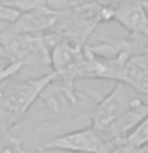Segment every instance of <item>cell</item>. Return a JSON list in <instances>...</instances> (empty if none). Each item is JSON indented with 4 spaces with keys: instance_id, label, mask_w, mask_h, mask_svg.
Segmentation results:
<instances>
[{
    "instance_id": "11",
    "label": "cell",
    "mask_w": 148,
    "mask_h": 153,
    "mask_svg": "<svg viewBox=\"0 0 148 153\" xmlns=\"http://www.w3.org/2000/svg\"><path fill=\"white\" fill-rule=\"evenodd\" d=\"M10 24H11L10 21H3V19H0V37H2L3 33L10 29Z\"/></svg>"
},
{
    "instance_id": "6",
    "label": "cell",
    "mask_w": 148,
    "mask_h": 153,
    "mask_svg": "<svg viewBox=\"0 0 148 153\" xmlns=\"http://www.w3.org/2000/svg\"><path fill=\"white\" fill-rule=\"evenodd\" d=\"M115 21L131 33H142L148 29V7L145 0H124L115 8Z\"/></svg>"
},
{
    "instance_id": "3",
    "label": "cell",
    "mask_w": 148,
    "mask_h": 153,
    "mask_svg": "<svg viewBox=\"0 0 148 153\" xmlns=\"http://www.w3.org/2000/svg\"><path fill=\"white\" fill-rule=\"evenodd\" d=\"M51 70L56 74L72 104L76 105L84 93L76 91L75 83L84 78V46L70 40H59L51 48Z\"/></svg>"
},
{
    "instance_id": "10",
    "label": "cell",
    "mask_w": 148,
    "mask_h": 153,
    "mask_svg": "<svg viewBox=\"0 0 148 153\" xmlns=\"http://www.w3.org/2000/svg\"><path fill=\"white\" fill-rule=\"evenodd\" d=\"M135 150H137V148H135V147H132L131 143L123 142V143H119V145L115 147L110 153H135Z\"/></svg>"
},
{
    "instance_id": "8",
    "label": "cell",
    "mask_w": 148,
    "mask_h": 153,
    "mask_svg": "<svg viewBox=\"0 0 148 153\" xmlns=\"http://www.w3.org/2000/svg\"><path fill=\"white\" fill-rule=\"evenodd\" d=\"M24 70V65L21 62H10L5 61L0 64V85H3L5 81H8L10 78L19 75Z\"/></svg>"
},
{
    "instance_id": "5",
    "label": "cell",
    "mask_w": 148,
    "mask_h": 153,
    "mask_svg": "<svg viewBox=\"0 0 148 153\" xmlns=\"http://www.w3.org/2000/svg\"><path fill=\"white\" fill-rule=\"evenodd\" d=\"M137 91L123 81H116L107 96L99 99L91 113V124L100 131H110L115 123L131 108Z\"/></svg>"
},
{
    "instance_id": "9",
    "label": "cell",
    "mask_w": 148,
    "mask_h": 153,
    "mask_svg": "<svg viewBox=\"0 0 148 153\" xmlns=\"http://www.w3.org/2000/svg\"><path fill=\"white\" fill-rule=\"evenodd\" d=\"M19 16V13L16 11V10H13V8H10L7 7L5 3L0 2V19H3V21H10V22H13L14 19H16Z\"/></svg>"
},
{
    "instance_id": "7",
    "label": "cell",
    "mask_w": 148,
    "mask_h": 153,
    "mask_svg": "<svg viewBox=\"0 0 148 153\" xmlns=\"http://www.w3.org/2000/svg\"><path fill=\"white\" fill-rule=\"evenodd\" d=\"M127 143H131L132 147H143V145H148V117H145L140 123L134 128V131L126 137Z\"/></svg>"
},
{
    "instance_id": "1",
    "label": "cell",
    "mask_w": 148,
    "mask_h": 153,
    "mask_svg": "<svg viewBox=\"0 0 148 153\" xmlns=\"http://www.w3.org/2000/svg\"><path fill=\"white\" fill-rule=\"evenodd\" d=\"M56 78L53 70L37 76L18 80V75L0 85V129H14L26 118L32 105Z\"/></svg>"
},
{
    "instance_id": "4",
    "label": "cell",
    "mask_w": 148,
    "mask_h": 153,
    "mask_svg": "<svg viewBox=\"0 0 148 153\" xmlns=\"http://www.w3.org/2000/svg\"><path fill=\"white\" fill-rule=\"evenodd\" d=\"M116 145L118 143L113 142L107 132L91 124L88 128L48 139L35 148V152L61 150L69 153H110Z\"/></svg>"
},
{
    "instance_id": "2",
    "label": "cell",
    "mask_w": 148,
    "mask_h": 153,
    "mask_svg": "<svg viewBox=\"0 0 148 153\" xmlns=\"http://www.w3.org/2000/svg\"><path fill=\"white\" fill-rule=\"evenodd\" d=\"M59 38L53 33L32 35L8 30L0 37V57L10 62H21L24 69L29 67H50L51 48Z\"/></svg>"
}]
</instances>
